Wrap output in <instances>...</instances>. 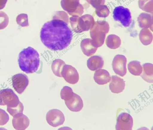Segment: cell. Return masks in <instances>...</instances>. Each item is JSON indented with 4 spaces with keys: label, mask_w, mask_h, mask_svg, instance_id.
Listing matches in <instances>:
<instances>
[{
    "label": "cell",
    "mask_w": 153,
    "mask_h": 130,
    "mask_svg": "<svg viewBox=\"0 0 153 130\" xmlns=\"http://www.w3.org/2000/svg\"><path fill=\"white\" fill-rule=\"evenodd\" d=\"M79 0H62L61 6L70 15L81 16L83 13V8L79 3Z\"/></svg>",
    "instance_id": "7"
},
{
    "label": "cell",
    "mask_w": 153,
    "mask_h": 130,
    "mask_svg": "<svg viewBox=\"0 0 153 130\" xmlns=\"http://www.w3.org/2000/svg\"><path fill=\"white\" fill-rule=\"evenodd\" d=\"M138 20L141 27L149 28L152 27V17L149 14L142 13L139 17Z\"/></svg>",
    "instance_id": "23"
},
{
    "label": "cell",
    "mask_w": 153,
    "mask_h": 130,
    "mask_svg": "<svg viewBox=\"0 0 153 130\" xmlns=\"http://www.w3.org/2000/svg\"><path fill=\"white\" fill-rule=\"evenodd\" d=\"M46 120L48 124L53 127H57L63 124L65 118L63 113L60 110L54 109L48 111Z\"/></svg>",
    "instance_id": "8"
},
{
    "label": "cell",
    "mask_w": 153,
    "mask_h": 130,
    "mask_svg": "<svg viewBox=\"0 0 153 130\" xmlns=\"http://www.w3.org/2000/svg\"><path fill=\"white\" fill-rule=\"evenodd\" d=\"M109 85L110 90L112 93L118 94L122 92L125 87V81L116 75L111 76Z\"/></svg>",
    "instance_id": "15"
},
{
    "label": "cell",
    "mask_w": 153,
    "mask_h": 130,
    "mask_svg": "<svg viewBox=\"0 0 153 130\" xmlns=\"http://www.w3.org/2000/svg\"><path fill=\"white\" fill-rule=\"evenodd\" d=\"M73 37L72 31L64 20L53 18L45 23L40 32L43 44L48 49L61 51L70 44Z\"/></svg>",
    "instance_id": "1"
},
{
    "label": "cell",
    "mask_w": 153,
    "mask_h": 130,
    "mask_svg": "<svg viewBox=\"0 0 153 130\" xmlns=\"http://www.w3.org/2000/svg\"><path fill=\"white\" fill-rule=\"evenodd\" d=\"M23 105L21 102L16 106L13 107H7V111L13 117L17 114L23 113Z\"/></svg>",
    "instance_id": "26"
},
{
    "label": "cell",
    "mask_w": 153,
    "mask_h": 130,
    "mask_svg": "<svg viewBox=\"0 0 153 130\" xmlns=\"http://www.w3.org/2000/svg\"><path fill=\"white\" fill-rule=\"evenodd\" d=\"M113 18L120 22L124 27H129L131 22V16L129 10L122 6L116 7L113 11Z\"/></svg>",
    "instance_id": "6"
},
{
    "label": "cell",
    "mask_w": 153,
    "mask_h": 130,
    "mask_svg": "<svg viewBox=\"0 0 153 130\" xmlns=\"http://www.w3.org/2000/svg\"><path fill=\"white\" fill-rule=\"evenodd\" d=\"M70 20L73 29L78 33L91 29L95 23L93 17L88 14L81 17L74 16L70 18Z\"/></svg>",
    "instance_id": "4"
},
{
    "label": "cell",
    "mask_w": 153,
    "mask_h": 130,
    "mask_svg": "<svg viewBox=\"0 0 153 130\" xmlns=\"http://www.w3.org/2000/svg\"><path fill=\"white\" fill-rule=\"evenodd\" d=\"M139 36L140 42L144 45L150 44L152 41V34L147 29H143L140 32Z\"/></svg>",
    "instance_id": "20"
},
{
    "label": "cell",
    "mask_w": 153,
    "mask_h": 130,
    "mask_svg": "<svg viewBox=\"0 0 153 130\" xmlns=\"http://www.w3.org/2000/svg\"><path fill=\"white\" fill-rule=\"evenodd\" d=\"M12 123L13 126L16 130H25L29 126L30 120L22 113L13 116Z\"/></svg>",
    "instance_id": "13"
},
{
    "label": "cell",
    "mask_w": 153,
    "mask_h": 130,
    "mask_svg": "<svg viewBox=\"0 0 153 130\" xmlns=\"http://www.w3.org/2000/svg\"><path fill=\"white\" fill-rule=\"evenodd\" d=\"M127 59L123 55L117 54L113 59L112 66L115 73L118 75L123 77L127 72L126 63Z\"/></svg>",
    "instance_id": "10"
},
{
    "label": "cell",
    "mask_w": 153,
    "mask_h": 130,
    "mask_svg": "<svg viewBox=\"0 0 153 130\" xmlns=\"http://www.w3.org/2000/svg\"><path fill=\"white\" fill-rule=\"evenodd\" d=\"M104 61L99 56H94L90 58L87 61V66L91 70L94 71L102 68Z\"/></svg>",
    "instance_id": "17"
},
{
    "label": "cell",
    "mask_w": 153,
    "mask_h": 130,
    "mask_svg": "<svg viewBox=\"0 0 153 130\" xmlns=\"http://www.w3.org/2000/svg\"><path fill=\"white\" fill-rule=\"evenodd\" d=\"M65 103L68 108L70 111L74 112L80 111L83 106L82 98L79 95L74 93L70 99L65 101Z\"/></svg>",
    "instance_id": "14"
},
{
    "label": "cell",
    "mask_w": 153,
    "mask_h": 130,
    "mask_svg": "<svg viewBox=\"0 0 153 130\" xmlns=\"http://www.w3.org/2000/svg\"><path fill=\"white\" fill-rule=\"evenodd\" d=\"M109 25L106 22L97 21L90 32L93 45L97 48L104 43L106 34L109 30Z\"/></svg>",
    "instance_id": "3"
},
{
    "label": "cell",
    "mask_w": 153,
    "mask_h": 130,
    "mask_svg": "<svg viewBox=\"0 0 153 130\" xmlns=\"http://www.w3.org/2000/svg\"><path fill=\"white\" fill-rule=\"evenodd\" d=\"M61 75L68 83L74 84L78 81L79 74L76 69L71 65H65L62 68Z\"/></svg>",
    "instance_id": "12"
},
{
    "label": "cell",
    "mask_w": 153,
    "mask_h": 130,
    "mask_svg": "<svg viewBox=\"0 0 153 130\" xmlns=\"http://www.w3.org/2000/svg\"><path fill=\"white\" fill-rule=\"evenodd\" d=\"M133 126V119L131 115L126 112H122L118 115L115 126L117 130H131Z\"/></svg>",
    "instance_id": "11"
},
{
    "label": "cell",
    "mask_w": 153,
    "mask_h": 130,
    "mask_svg": "<svg viewBox=\"0 0 153 130\" xmlns=\"http://www.w3.org/2000/svg\"><path fill=\"white\" fill-rule=\"evenodd\" d=\"M94 79L97 84L103 85L106 84L111 80V77L109 72L104 69H99L95 72Z\"/></svg>",
    "instance_id": "16"
},
{
    "label": "cell",
    "mask_w": 153,
    "mask_h": 130,
    "mask_svg": "<svg viewBox=\"0 0 153 130\" xmlns=\"http://www.w3.org/2000/svg\"><path fill=\"white\" fill-rule=\"evenodd\" d=\"M7 0H0V10L5 7Z\"/></svg>",
    "instance_id": "30"
},
{
    "label": "cell",
    "mask_w": 153,
    "mask_h": 130,
    "mask_svg": "<svg viewBox=\"0 0 153 130\" xmlns=\"http://www.w3.org/2000/svg\"><path fill=\"white\" fill-rule=\"evenodd\" d=\"M143 71L141 76L144 80L149 83L153 82V66L151 63H147L142 65Z\"/></svg>",
    "instance_id": "18"
},
{
    "label": "cell",
    "mask_w": 153,
    "mask_h": 130,
    "mask_svg": "<svg viewBox=\"0 0 153 130\" xmlns=\"http://www.w3.org/2000/svg\"><path fill=\"white\" fill-rule=\"evenodd\" d=\"M9 21L7 15L4 12L0 11V30L3 29L7 27Z\"/></svg>",
    "instance_id": "28"
},
{
    "label": "cell",
    "mask_w": 153,
    "mask_h": 130,
    "mask_svg": "<svg viewBox=\"0 0 153 130\" xmlns=\"http://www.w3.org/2000/svg\"><path fill=\"white\" fill-rule=\"evenodd\" d=\"M18 62L20 69L26 73L35 72L40 65L39 54L33 48L28 47L19 53Z\"/></svg>",
    "instance_id": "2"
},
{
    "label": "cell",
    "mask_w": 153,
    "mask_h": 130,
    "mask_svg": "<svg viewBox=\"0 0 153 130\" xmlns=\"http://www.w3.org/2000/svg\"><path fill=\"white\" fill-rule=\"evenodd\" d=\"M81 47L84 54L88 56L94 54L97 49L93 45L91 39L89 38L84 39L82 41Z\"/></svg>",
    "instance_id": "19"
},
{
    "label": "cell",
    "mask_w": 153,
    "mask_h": 130,
    "mask_svg": "<svg viewBox=\"0 0 153 130\" xmlns=\"http://www.w3.org/2000/svg\"><path fill=\"white\" fill-rule=\"evenodd\" d=\"M72 89L70 87L65 86L61 90L60 92V97L61 99L65 100H68L70 99L74 94Z\"/></svg>",
    "instance_id": "25"
},
{
    "label": "cell",
    "mask_w": 153,
    "mask_h": 130,
    "mask_svg": "<svg viewBox=\"0 0 153 130\" xmlns=\"http://www.w3.org/2000/svg\"><path fill=\"white\" fill-rule=\"evenodd\" d=\"M20 102L18 97L12 89L6 88L0 90V105L13 107Z\"/></svg>",
    "instance_id": "5"
},
{
    "label": "cell",
    "mask_w": 153,
    "mask_h": 130,
    "mask_svg": "<svg viewBox=\"0 0 153 130\" xmlns=\"http://www.w3.org/2000/svg\"><path fill=\"white\" fill-rule=\"evenodd\" d=\"M129 71L132 74L139 76L142 73L143 69L140 62L137 61H132L129 62L128 65Z\"/></svg>",
    "instance_id": "22"
},
{
    "label": "cell",
    "mask_w": 153,
    "mask_h": 130,
    "mask_svg": "<svg viewBox=\"0 0 153 130\" xmlns=\"http://www.w3.org/2000/svg\"><path fill=\"white\" fill-rule=\"evenodd\" d=\"M16 22L19 25L22 27L29 26L28 16L26 14L21 13L19 14L16 18Z\"/></svg>",
    "instance_id": "27"
},
{
    "label": "cell",
    "mask_w": 153,
    "mask_h": 130,
    "mask_svg": "<svg viewBox=\"0 0 153 130\" xmlns=\"http://www.w3.org/2000/svg\"><path fill=\"white\" fill-rule=\"evenodd\" d=\"M9 119L8 114L4 110L0 108V125H5L8 122Z\"/></svg>",
    "instance_id": "29"
},
{
    "label": "cell",
    "mask_w": 153,
    "mask_h": 130,
    "mask_svg": "<svg viewBox=\"0 0 153 130\" xmlns=\"http://www.w3.org/2000/svg\"><path fill=\"white\" fill-rule=\"evenodd\" d=\"M107 46L111 49H116L119 48L121 44V40L118 36L111 34L108 36L106 40Z\"/></svg>",
    "instance_id": "21"
},
{
    "label": "cell",
    "mask_w": 153,
    "mask_h": 130,
    "mask_svg": "<svg viewBox=\"0 0 153 130\" xmlns=\"http://www.w3.org/2000/svg\"><path fill=\"white\" fill-rule=\"evenodd\" d=\"M65 64L64 62L59 59L56 60L53 62L51 65L52 69L55 75L62 77L61 71Z\"/></svg>",
    "instance_id": "24"
},
{
    "label": "cell",
    "mask_w": 153,
    "mask_h": 130,
    "mask_svg": "<svg viewBox=\"0 0 153 130\" xmlns=\"http://www.w3.org/2000/svg\"><path fill=\"white\" fill-rule=\"evenodd\" d=\"M12 80L13 88L19 94H22L24 91L29 82L27 76L22 73L13 75L12 78Z\"/></svg>",
    "instance_id": "9"
}]
</instances>
